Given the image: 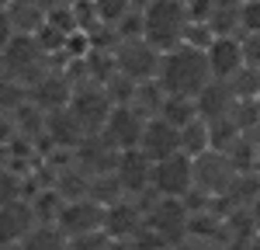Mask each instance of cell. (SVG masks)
Returning a JSON list of instances; mask_svg holds the SVG:
<instances>
[{
    "label": "cell",
    "mask_w": 260,
    "mask_h": 250,
    "mask_svg": "<svg viewBox=\"0 0 260 250\" xmlns=\"http://www.w3.org/2000/svg\"><path fill=\"white\" fill-rule=\"evenodd\" d=\"M156 83L167 90V98H198L201 90L212 83V70H208V56L191 45H177L160 56V73Z\"/></svg>",
    "instance_id": "cell-1"
},
{
    "label": "cell",
    "mask_w": 260,
    "mask_h": 250,
    "mask_svg": "<svg viewBox=\"0 0 260 250\" xmlns=\"http://www.w3.org/2000/svg\"><path fill=\"white\" fill-rule=\"evenodd\" d=\"M187 24H191V18H187L184 0H149V7L142 11V39L156 52H170V49L184 45Z\"/></svg>",
    "instance_id": "cell-2"
},
{
    "label": "cell",
    "mask_w": 260,
    "mask_h": 250,
    "mask_svg": "<svg viewBox=\"0 0 260 250\" xmlns=\"http://www.w3.org/2000/svg\"><path fill=\"white\" fill-rule=\"evenodd\" d=\"M49 70H56V63L39 45L35 35H14L0 52V77H11L24 87H35Z\"/></svg>",
    "instance_id": "cell-3"
},
{
    "label": "cell",
    "mask_w": 260,
    "mask_h": 250,
    "mask_svg": "<svg viewBox=\"0 0 260 250\" xmlns=\"http://www.w3.org/2000/svg\"><path fill=\"white\" fill-rule=\"evenodd\" d=\"M236 177H240V170L222 149H208V153L194 157V191H201V195L225 198L229 188L236 184Z\"/></svg>",
    "instance_id": "cell-4"
},
{
    "label": "cell",
    "mask_w": 260,
    "mask_h": 250,
    "mask_svg": "<svg viewBox=\"0 0 260 250\" xmlns=\"http://www.w3.org/2000/svg\"><path fill=\"white\" fill-rule=\"evenodd\" d=\"M160 56L163 52H156L146 39L118 42V45H115V70H118L121 77L136 80V83L156 80V73H160Z\"/></svg>",
    "instance_id": "cell-5"
},
{
    "label": "cell",
    "mask_w": 260,
    "mask_h": 250,
    "mask_svg": "<svg viewBox=\"0 0 260 250\" xmlns=\"http://www.w3.org/2000/svg\"><path fill=\"white\" fill-rule=\"evenodd\" d=\"M149 188L160 195V198H187L191 188H194V160L174 153L160 164H153V181Z\"/></svg>",
    "instance_id": "cell-6"
},
{
    "label": "cell",
    "mask_w": 260,
    "mask_h": 250,
    "mask_svg": "<svg viewBox=\"0 0 260 250\" xmlns=\"http://www.w3.org/2000/svg\"><path fill=\"white\" fill-rule=\"evenodd\" d=\"M70 111H73V118L83 125V132L87 136H98L104 122H108V115H111V98H108V90L101 87V83H83L73 90V98L66 104Z\"/></svg>",
    "instance_id": "cell-7"
},
{
    "label": "cell",
    "mask_w": 260,
    "mask_h": 250,
    "mask_svg": "<svg viewBox=\"0 0 260 250\" xmlns=\"http://www.w3.org/2000/svg\"><path fill=\"white\" fill-rule=\"evenodd\" d=\"M142 129H146V118H142L136 108H128V104H115L111 115H108V122H104V129H101V136L115 146L118 153H125V149H139Z\"/></svg>",
    "instance_id": "cell-8"
},
{
    "label": "cell",
    "mask_w": 260,
    "mask_h": 250,
    "mask_svg": "<svg viewBox=\"0 0 260 250\" xmlns=\"http://www.w3.org/2000/svg\"><path fill=\"white\" fill-rule=\"evenodd\" d=\"M73 167L83 170L87 177H104V174H115L118 167V149L108 143L104 136H83V143L73 149Z\"/></svg>",
    "instance_id": "cell-9"
},
{
    "label": "cell",
    "mask_w": 260,
    "mask_h": 250,
    "mask_svg": "<svg viewBox=\"0 0 260 250\" xmlns=\"http://www.w3.org/2000/svg\"><path fill=\"white\" fill-rule=\"evenodd\" d=\"M56 226L62 229V236H87V233H101L104 229V205H98L94 198H77L66 202L56 219Z\"/></svg>",
    "instance_id": "cell-10"
},
{
    "label": "cell",
    "mask_w": 260,
    "mask_h": 250,
    "mask_svg": "<svg viewBox=\"0 0 260 250\" xmlns=\"http://www.w3.org/2000/svg\"><path fill=\"white\" fill-rule=\"evenodd\" d=\"M115 177H118L125 198H139L146 191H153V188H149V181H153V160H149L142 149H125V153H118Z\"/></svg>",
    "instance_id": "cell-11"
},
{
    "label": "cell",
    "mask_w": 260,
    "mask_h": 250,
    "mask_svg": "<svg viewBox=\"0 0 260 250\" xmlns=\"http://www.w3.org/2000/svg\"><path fill=\"white\" fill-rule=\"evenodd\" d=\"M83 125L73 118L70 108H59V111H45V153L52 149H62V153H73L77 146L83 143Z\"/></svg>",
    "instance_id": "cell-12"
},
{
    "label": "cell",
    "mask_w": 260,
    "mask_h": 250,
    "mask_svg": "<svg viewBox=\"0 0 260 250\" xmlns=\"http://www.w3.org/2000/svg\"><path fill=\"white\" fill-rule=\"evenodd\" d=\"M142 223H146V215H142L136 198H118V202H111L104 208V233H108V240H136Z\"/></svg>",
    "instance_id": "cell-13"
},
{
    "label": "cell",
    "mask_w": 260,
    "mask_h": 250,
    "mask_svg": "<svg viewBox=\"0 0 260 250\" xmlns=\"http://www.w3.org/2000/svg\"><path fill=\"white\" fill-rule=\"evenodd\" d=\"M194 104H198V118L212 125V122H222V118H233L240 98L233 94V87L225 80H212L198 98H194Z\"/></svg>",
    "instance_id": "cell-14"
},
{
    "label": "cell",
    "mask_w": 260,
    "mask_h": 250,
    "mask_svg": "<svg viewBox=\"0 0 260 250\" xmlns=\"http://www.w3.org/2000/svg\"><path fill=\"white\" fill-rule=\"evenodd\" d=\"M139 149L153 160V164H160V160H167V157L180 153V129H174V125L163 122V118H149L146 129H142Z\"/></svg>",
    "instance_id": "cell-15"
},
{
    "label": "cell",
    "mask_w": 260,
    "mask_h": 250,
    "mask_svg": "<svg viewBox=\"0 0 260 250\" xmlns=\"http://www.w3.org/2000/svg\"><path fill=\"white\" fill-rule=\"evenodd\" d=\"M70 98H73V83L66 80L62 70H49L35 87H28V101L42 111H59L70 104Z\"/></svg>",
    "instance_id": "cell-16"
},
{
    "label": "cell",
    "mask_w": 260,
    "mask_h": 250,
    "mask_svg": "<svg viewBox=\"0 0 260 250\" xmlns=\"http://www.w3.org/2000/svg\"><path fill=\"white\" fill-rule=\"evenodd\" d=\"M39 226L31 205L28 202H11V205H0V247H18L21 240Z\"/></svg>",
    "instance_id": "cell-17"
},
{
    "label": "cell",
    "mask_w": 260,
    "mask_h": 250,
    "mask_svg": "<svg viewBox=\"0 0 260 250\" xmlns=\"http://www.w3.org/2000/svg\"><path fill=\"white\" fill-rule=\"evenodd\" d=\"M208 56V70L212 80H229L243 70V45L240 39H212V45L205 49Z\"/></svg>",
    "instance_id": "cell-18"
},
{
    "label": "cell",
    "mask_w": 260,
    "mask_h": 250,
    "mask_svg": "<svg viewBox=\"0 0 260 250\" xmlns=\"http://www.w3.org/2000/svg\"><path fill=\"white\" fill-rule=\"evenodd\" d=\"M240 21H243L240 0H212L208 28H212L215 39H240Z\"/></svg>",
    "instance_id": "cell-19"
},
{
    "label": "cell",
    "mask_w": 260,
    "mask_h": 250,
    "mask_svg": "<svg viewBox=\"0 0 260 250\" xmlns=\"http://www.w3.org/2000/svg\"><path fill=\"white\" fill-rule=\"evenodd\" d=\"M7 18L14 35H39L45 28V11L39 7V0H24V4H7Z\"/></svg>",
    "instance_id": "cell-20"
},
{
    "label": "cell",
    "mask_w": 260,
    "mask_h": 250,
    "mask_svg": "<svg viewBox=\"0 0 260 250\" xmlns=\"http://www.w3.org/2000/svg\"><path fill=\"white\" fill-rule=\"evenodd\" d=\"M28 205H31V215H35L39 226H56V219H59V212H62L66 202L59 198L56 188H39V191L28 198Z\"/></svg>",
    "instance_id": "cell-21"
},
{
    "label": "cell",
    "mask_w": 260,
    "mask_h": 250,
    "mask_svg": "<svg viewBox=\"0 0 260 250\" xmlns=\"http://www.w3.org/2000/svg\"><path fill=\"white\" fill-rule=\"evenodd\" d=\"M163 101H167V90H163L156 80H146V83H139V87H136V98H132V104H128V108H136L142 118L149 122V118H160Z\"/></svg>",
    "instance_id": "cell-22"
},
{
    "label": "cell",
    "mask_w": 260,
    "mask_h": 250,
    "mask_svg": "<svg viewBox=\"0 0 260 250\" xmlns=\"http://www.w3.org/2000/svg\"><path fill=\"white\" fill-rule=\"evenodd\" d=\"M212 149V132H208V122H201V118H194V122H187L184 129H180V153L184 157H201V153H208Z\"/></svg>",
    "instance_id": "cell-23"
},
{
    "label": "cell",
    "mask_w": 260,
    "mask_h": 250,
    "mask_svg": "<svg viewBox=\"0 0 260 250\" xmlns=\"http://www.w3.org/2000/svg\"><path fill=\"white\" fill-rule=\"evenodd\" d=\"M31 195H35V188H31V181H28L24 174L0 167V205H11V202H28Z\"/></svg>",
    "instance_id": "cell-24"
},
{
    "label": "cell",
    "mask_w": 260,
    "mask_h": 250,
    "mask_svg": "<svg viewBox=\"0 0 260 250\" xmlns=\"http://www.w3.org/2000/svg\"><path fill=\"white\" fill-rule=\"evenodd\" d=\"M18 250H66V236L59 226H35L18 243Z\"/></svg>",
    "instance_id": "cell-25"
},
{
    "label": "cell",
    "mask_w": 260,
    "mask_h": 250,
    "mask_svg": "<svg viewBox=\"0 0 260 250\" xmlns=\"http://www.w3.org/2000/svg\"><path fill=\"white\" fill-rule=\"evenodd\" d=\"M160 118H163V122H170L174 129H184L187 122L198 118V104L191 101V98H167V101H163Z\"/></svg>",
    "instance_id": "cell-26"
},
{
    "label": "cell",
    "mask_w": 260,
    "mask_h": 250,
    "mask_svg": "<svg viewBox=\"0 0 260 250\" xmlns=\"http://www.w3.org/2000/svg\"><path fill=\"white\" fill-rule=\"evenodd\" d=\"M87 198H94L98 205H111V202H118V198H125L121 195V184L115 174H104V177H90V184H87Z\"/></svg>",
    "instance_id": "cell-27"
},
{
    "label": "cell",
    "mask_w": 260,
    "mask_h": 250,
    "mask_svg": "<svg viewBox=\"0 0 260 250\" xmlns=\"http://www.w3.org/2000/svg\"><path fill=\"white\" fill-rule=\"evenodd\" d=\"M229 87H233V94L240 98V101H257L260 94V70H250V66H243L236 77H229Z\"/></svg>",
    "instance_id": "cell-28"
},
{
    "label": "cell",
    "mask_w": 260,
    "mask_h": 250,
    "mask_svg": "<svg viewBox=\"0 0 260 250\" xmlns=\"http://www.w3.org/2000/svg\"><path fill=\"white\" fill-rule=\"evenodd\" d=\"M21 104H28V87L11 77H0V111L4 115H14Z\"/></svg>",
    "instance_id": "cell-29"
},
{
    "label": "cell",
    "mask_w": 260,
    "mask_h": 250,
    "mask_svg": "<svg viewBox=\"0 0 260 250\" xmlns=\"http://www.w3.org/2000/svg\"><path fill=\"white\" fill-rule=\"evenodd\" d=\"M136 87H139V83L128 80V77H121L118 70L111 73V80L104 83V90H108L111 104H132V98H136Z\"/></svg>",
    "instance_id": "cell-30"
},
{
    "label": "cell",
    "mask_w": 260,
    "mask_h": 250,
    "mask_svg": "<svg viewBox=\"0 0 260 250\" xmlns=\"http://www.w3.org/2000/svg\"><path fill=\"white\" fill-rule=\"evenodd\" d=\"M94 7H98V18L115 28V24L132 11V0H94Z\"/></svg>",
    "instance_id": "cell-31"
},
{
    "label": "cell",
    "mask_w": 260,
    "mask_h": 250,
    "mask_svg": "<svg viewBox=\"0 0 260 250\" xmlns=\"http://www.w3.org/2000/svg\"><path fill=\"white\" fill-rule=\"evenodd\" d=\"M108 233H87V236H70L66 240V250H108Z\"/></svg>",
    "instance_id": "cell-32"
},
{
    "label": "cell",
    "mask_w": 260,
    "mask_h": 250,
    "mask_svg": "<svg viewBox=\"0 0 260 250\" xmlns=\"http://www.w3.org/2000/svg\"><path fill=\"white\" fill-rule=\"evenodd\" d=\"M115 35H118V42L142 39V14H139V11H128V14L115 24Z\"/></svg>",
    "instance_id": "cell-33"
},
{
    "label": "cell",
    "mask_w": 260,
    "mask_h": 250,
    "mask_svg": "<svg viewBox=\"0 0 260 250\" xmlns=\"http://www.w3.org/2000/svg\"><path fill=\"white\" fill-rule=\"evenodd\" d=\"M212 39H215V35H212V28H208V24H194V21H191V24H187V32H184V45L201 49V52L212 45Z\"/></svg>",
    "instance_id": "cell-34"
},
{
    "label": "cell",
    "mask_w": 260,
    "mask_h": 250,
    "mask_svg": "<svg viewBox=\"0 0 260 250\" xmlns=\"http://www.w3.org/2000/svg\"><path fill=\"white\" fill-rule=\"evenodd\" d=\"M240 45H243V66H250V70H260V32L240 35Z\"/></svg>",
    "instance_id": "cell-35"
},
{
    "label": "cell",
    "mask_w": 260,
    "mask_h": 250,
    "mask_svg": "<svg viewBox=\"0 0 260 250\" xmlns=\"http://www.w3.org/2000/svg\"><path fill=\"white\" fill-rule=\"evenodd\" d=\"M260 32V0H246L243 4V21H240V35Z\"/></svg>",
    "instance_id": "cell-36"
},
{
    "label": "cell",
    "mask_w": 260,
    "mask_h": 250,
    "mask_svg": "<svg viewBox=\"0 0 260 250\" xmlns=\"http://www.w3.org/2000/svg\"><path fill=\"white\" fill-rule=\"evenodd\" d=\"M14 39V28H11V18H7V7L0 11V52L7 49V42Z\"/></svg>",
    "instance_id": "cell-37"
},
{
    "label": "cell",
    "mask_w": 260,
    "mask_h": 250,
    "mask_svg": "<svg viewBox=\"0 0 260 250\" xmlns=\"http://www.w3.org/2000/svg\"><path fill=\"white\" fill-rule=\"evenodd\" d=\"M39 7L45 14H52V11H66V7H73V0H39Z\"/></svg>",
    "instance_id": "cell-38"
},
{
    "label": "cell",
    "mask_w": 260,
    "mask_h": 250,
    "mask_svg": "<svg viewBox=\"0 0 260 250\" xmlns=\"http://www.w3.org/2000/svg\"><path fill=\"white\" fill-rule=\"evenodd\" d=\"M250 219H253V229H257V236H260V195L253 198V205H250Z\"/></svg>",
    "instance_id": "cell-39"
},
{
    "label": "cell",
    "mask_w": 260,
    "mask_h": 250,
    "mask_svg": "<svg viewBox=\"0 0 260 250\" xmlns=\"http://www.w3.org/2000/svg\"><path fill=\"white\" fill-rule=\"evenodd\" d=\"M108 250H136V243H132V240H111Z\"/></svg>",
    "instance_id": "cell-40"
},
{
    "label": "cell",
    "mask_w": 260,
    "mask_h": 250,
    "mask_svg": "<svg viewBox=\"0 0 260 250\" xmlns=\"http://www.w3.org/2000/svg\"><path fill=\"white\" fill-rule=\"evenodd\" d=\"M253 139H257V143H260V122H257V129H253Z\"/></svg>",
    "instance_id": "cell-41"
},
{
    "label": "cell",
    "mask_w": 260,
    "mask_h": 250,
    "mask_svg": "<svg viewBox=\"0 0 260 250\" xmlns=\"http://www.w3.org/2000/svg\"><path fill=\"white\" fill-rule=\"evenodd\" d=\"M4 7H7V0H0V11H4Z\"/></svg>",
    "instance_id": "cell-42"
},
{
    "label": "cell",
    "mask_w": 260,
    "mask_h": 250,
    "mask_svg": "<svg viewBox=\"0 0 260 250\" xmlns=\"http://www.w3.org/2000/svg\"><path fill=\"white\" fill-rule=\"evenodd\" d=\"M7 4H24V0H7Z\"/></svg>",
    "instance_id": "cell-43"
},
{
    "label": "cell",
    "mask_w": 260,
    "mask_h": 250,
    "mask_svg": "<svg viewBox=\"0 0 260 250\" xmlns=\"http://www.w3.org/2000/svg\"><path fill=\"white\" fill-rule=\"evenodd\" d=\"M0 250H18V247H0Z\"/></svg>",
    "instance_id": "cell-44"
},
{
    "label": "cell",
    "mask_w": 260,
    "mask_h": 250,
    "mask_svg": "<svg viewBox=\"0 0 260 250\" xmlns=\"http://www.w3.org/2000/svg\"><path fill=\"white\" fill-rule=\"evenodd\" d=\"M253 104H257V108H260V94H257V101H253Z\"/></svg>",
    "instance_id": "cell-45"
},
{
    "label": "cell",
    "mask_w": 260,
    "mask_h": 250,
    "mask_svg": "<svg viewBox=\"0 0 260 250\" xmlns=\"http://www.w3.org/2000/svg\"><path fill=\"white\" fill-rule=\"evenodd\" d=\"M0 118H4V111H0Z\"/></svg>",
    "instance_id": "cell-46"
},
{
    "label": "cell",
    "mask_w": 260,
    "mask_h": 250,
    "mask_svg": "<svg viewBox=\"0 0 260 250\" xmlns=\"http://www.w3.org/2000/svg\"><path fill=\"white\" fill-rule=\"evenodd\" d=\"M240 4H246V0H240Z\"/></svg>",
    "instance_id": "cell-47"
}]
</instances>
